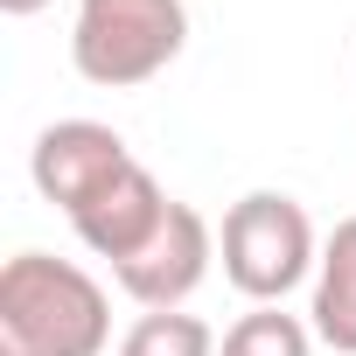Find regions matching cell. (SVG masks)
<instances>
[{"instance_id": "6da1fadb", "label": "cell", "mask_w": 356, "mask_h": 356, "mask_svg": "<svg viewBox=\"0 0 356 356\" xmlns=\"http://www.w3.org/2000/svg\"><path fill=\"white\" fill-rule=\"evenodd\" d=\"M0 342L22 356H105L112 307L105 286L49 252H15L0 266Z\"/></svg>"}, {"instance_id": "7a4b0ae2", "label": "cell", "mask_w": 356, "mask_h": 356, "mask_svg": "<svg viewBox=\"0 0 356 356\" xmlns=\"http://www.w3.org/2000/svg\"><path fill=\"white\" fill-rule=\"evenodd\" d=\"M189 42V8L182 0H77L70 22V63L98 91H133L154 84Z\"/></svg>"}, {"instance_id": "3957f363", "label": "cell", "mask_w": 356, "mask_h": 356, "mask_svg": "<svg viewBox=\"0 0 356 356\" xmlns=\"http://www.w3.org/2000/svg\"><path fill=\"white\" fill-rule=\"evenodd\" d=\"M224 280L252 300V307H280L314 266H321V245H314V224L293 196L280 189H252L224 210Z\"/></svg>"}, {"instance_id": "277c9868", "label": "cell", "mask_w": 356, "mask_h": 356, "mask_svg": "<svg viewBox=\"0 0 356 356\" xmlns=\"http://www.w3.org/2000/svg\"><path fill=\"white\" fill-rule=\"evenodd\" d=\"M210 259H217V238H210L203 210L175 203V210H168V224H161L133 259H119V266H112V280H119L147 314H168V307H182V300L203 286Z\"/></svg>"}, {"instance_id": "5b68a950", "label": "cell", "mask_w": 356, "mask_h": 356, "mask_svg": "<svg viewBox=\"0 0 356 356\" xmlns=\"http://www.w3.org/2000/svg\"><path fill=\"white\" fill-rule=\"evenodd\" d=\"M126 161L133 154H126V140L112 126H98V119H56V126H42V140L29 154V175H35L42 203H56L63 217H77Z\"/></svg>"}, {"instance_id": "8992f818", "label": "cell", "mask_w": 356, "mask_h": 356, "mask_svg": "<svg viewBox=\"0 0 356 356\" xmlns=\"http://www.w3.org/2000/svg\"><path fill=\"white\" fill-rule=\"evenodd\" d=\"M168 210H175V196H161V182H154V168H140V161H126L112 182L70 217V231L84 238V252H98L105 266H119V259H133L161 224H168Z\"/></svg>"}, {"instance_id": "52a82bcc", "label": "cell", "mask_w": 356, "mask_h": 356, "mask_svg": "<svg viewBox=\"0 0 356 356\" xmlns=\"http://www.w3.org/2000/svg\"><path fill=\"white\" fill-rule=\"evenodd\" d=\"M314 335L335 349V356H356V217H342L321 245V266H314Z\"/></svg>"}, {"instance_id": "ba28073f", "label": "cell", "mask_w": 356, "mask_h": 356, "mask_svg": "<svg viewBox=\"0 0 356 356\" xmlns=\"http://www.w3.org/2000/svg\"><path fill=\"white\" fill-rule=\"evenodd\" d=\"M217 356H314V328L286 307H252L224 328Z\"/></svg>"}, {"instance_id": "9c48e42d", "label": "cell", "mask_w": 356, "mask_h": 356, "mask_svg": "<svg viewBox=\"0 0 356 356\" xmlns=\"http://www.w3.org/2000/svg\"><path fill=\"white\" fill-rule=\"evenodd\" d=\"M119 356H217V335H210L203 314L168 307V314H140L119 335Z\"/></svg>"}, {"instance_id": "30bf717a", "label": "cell", "mask_w": 356, "mask_h": 356, "mask_svg": "<svg viewBox=\"0 0 356 356\" xmlns=\"http://www.w3.org/2000/svg\"><path fill=\"white\" fill-rule=\"evenodd\" d=\"M0 8H8V15H42L49 0H0Z\"/></svg>"}, {"instance_id": "8fae6325", "label": "cell", "mask_w": 356, "mask_h": 356, "mask_svg": "<svg viewBox=\"0 0 356 356\" xmlns=\"http://www.w3.org/2000/svg\"><path fill=\"white\" fill-rule=\"evenodd\" d=\"M0 356H22V349H15V342H0Z\"/></svg>"}]
</instances>
